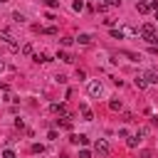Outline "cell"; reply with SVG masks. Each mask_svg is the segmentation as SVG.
<instances>
[{"label":"cell","mask_w":158,"mask_h":158,"mask_svg":"<svg viewBox=\"0 0 158 158\" xmlns=\"http://www.w3.org/2000/svg\"><path fill=\"white\" fill-rule=\"evenodd\" d=\"M143 79H146L148 84H158V72H156V69H148V72L143 74Z\"/></svg>","instance_id":"3957f363"},{"label":"cell","mask_w":158,"mask_h":158,"mask_svg":"<svg viewBox=\"0 0 158 158\" xmlns=\"http://www.w3.org/2000/svg\"><path fill=\"white\" fill-rule=\"evenodd\" d=\"M47 138H49V141H57V138H59V133H57L54 128H49V133H47Z\"/></svg>","instance_id":"44dd1931"},{"label":"cell","mask_w":158,"mask_h":158,"mask_svg":"<svg viewBox=\"0 0 158 158\" xmlns=\"http://www.w3.org/2000/svg\"><path fill=\"white\" fill-rule=\"evenodd\" d=\"M77 42H79V44H91V35H79Z\"/></svg>","instance_id":"5bb4252c"},{"label":"cell","mask_w":158,"mask_h":158,"mask_svg":"<svg viewBox=\"0 0 158 158\" xmlns=\"http://www.w3.org/2000/svg\"><path fill=\"white\" fill-rule=\"evenodd\" d=\"M57 59H59V62H67V64H69V62H74V57H72L69 52H57Z\"/></svg>","instance_id":"30bf717a"},{"label":"cell","mask_w":158,"mask_h":158,"mask_svg":"<svg viewBox=\"0 0 158 158\" xmlns=\"http://www.w3.org/2000/svg\"><path fill=\"white\" fill-rule=\"evenodd\" d=\"M121 54L128 57L131 62H141V54H136V52H131V49H121Z\"/></svg>","instance_id":"ba28073f"},{"label":"cell","mask_w":158,"mask_h":158,"mask_svg":"<svg viewBox=\"0 0 158 158\" xmlns=\"http://www.w3.org/2000/svg\"><path fill=\"white\" fill-rule=\"evenodd\" d=\"M79 158H91V151H89V148H81V151H79Z\"/></svg>","instance_id":"603a6c76"},{"label":"cell","mask_w":158,"mask_h":158,"mask_svg":"<svg viewBox=\"0 0 158 158\" xmlns=\"http://www.w3.org/2000/svg\"><path fill=\"white\" fill-rule=\"evenodd\" d=\"M54 79H57V81H59V84H67V77H64V74H57V77H54Z\"/></svg>","instance_id":"83f0119b"},{"label":"cell","mask_w":158,"mask_h":158,"mask_svg":"<svg viewBox=\"0 0 158 158\" xmlns=\"http://www.w3.org/2000/svg\"><path fill=\"white\" fill-rule=\"evenodd\" d=\"M22 54H32V44H25L22 47Z\"/></svg>","instance_id":"484cf974"},{"label":"cell","mask_w":158,"mask_h":158,"mask_svg":"<svg viewBox=\"0 0 158 158\" xmlns=\"http://www.w3.org/2000/svg\"><path fill=\"white\" fill-rule=\"evenodd\" d=\"M0 40L2 42H7L12 49H15V40H12V35H10V30H0Z\"/></svg>","instance_id":"5b68a950"},{"label":"cell","mask_w":158,"mask_h":158,"mask_svg":"<svg viewBox=\"0 0 158 158\" xmlns=\"http://www.w3.org/2000/svg\"><path fill=\"white\" fill-rule=\"evenodd\" d=\"M12 20H15V22H20V25H22V22H25V15H22V12H12Z\"/></svg>","instance_id":"d6986e66"},{"label":"cell","mask_w":158,"mask_h":158,"mask_svg":"<svg viewBox=\"0 0 158 158\" xmlns=\"http://www.w3.org/2000/svg\"><path fill=\"white\" fill-rule=\"evenodd\" d=\"M47 5L49 7H59V0H47Z\"/></svg>","instance_id":"f546056e"},{"label":"cell","mask_w":158,"mask_h":158,"mask_svg":"<svg viewBox=\"0 0 158 158\" xmlns=\"http://www.w3.org/2000/svg\"><path fill=\"white\" fill-rule=\"evenodd\" d=\"M156 20H158V10H156Z\"/></svg>","instance_id":"d6a6232c"},{"label":"cell","mask_w":158,"mask_h":158,"mask_svg":"<svg viewBox=\"0 0 158 158\" xmlns=\"http://www.w3.org/2000/svg\"><path fill=\"white\" fill-rule=\"evenodd\" d=\"M138 143H141V133H136V136H128V141H126V146H128V148H136Z\"/></svg>","instance_id":"9c48e42d"},{"label":"cell","mask_w":158,"mask_h":158,"mask_svg":"<svg viewBox=\"0 0 158 158\" xmlns=\"http://www.w3.org/2000/svg\"><path fill=\"white\" fill-rule=\"evenodd\" d=\"M2 158H17V153H15L12 148H5V151H2Z\"/></svg>","instance_id":"ac0fdd59"},{"label":"cell","mask_w":158,"mask_h":158,"mask_svg":"<svg viewBox=\"0 0 158 158\" xmlns=\"http://www.w3.org/2000/svg\"><path fill=\"white\" fill-rule=\"evenodd\" d=\"M136 10H138V12H143V15H146V12H151L148 2H138V5H136Z\"/></svg>","instance_id":"9a60e30c"},{"label":"cell","mask_w":158,"mask_h":158,"mask_svg":"<svg viewBox=\"0 0 158 158\" xmlns=\"http://www.w3.org/2000/svg\"><path fill=\"white\" fill-rule=\"evenodd\" d=\"M133 84H136V89H146V86H148V81H146L143 77H136V79H133Z\"/></svg>","instance_id":"7c38bea8"},{"label":"cell","mask_w":158,"mask_h":158,"mask_svg":"<svg viewBox=\"0 0 158 158\" xmlns=\"http://www.w3.org/2000/svg\"><path fill=\"white\" fill-rule=\"evenodd\" d=\"M49 111H52V114H62V116H67V114H69L64 104H49Z\"/></svg>","instance_id":"277c9868"},{"label":"cell","mask_w":158,"mask_h":158,"mask_svg":"<svg viewBox=\"0 0 158 158\" xmlns=\"http://www.w3.org/2000/svg\"><path fill=\"white\" fill-rule=\"evenodd\" d=\"M72 7H74V12H81L86 5H84V0H74V2H72Z\"/></svg>","instance_id":"4fadbf2b"},{"label":"cell","mask_w":158,"mask_h":158,"mask_svg":"<svg viewBox=\"0 0 158 158\" xmlns=\"http://www.w3.org/2000/svg\"><path fill=\"white\" fill-rule=\"evenodd\" d=\"M109 109H111V111H121V109H123L121 99H111V101H109Z\"/></svg>","instance_id":"8fae6325"},{"label":"cell","mask_w":158,"mask_h":158,"mask_svg":"<svg viewBox=\"0 0 158 158\" xmlns=\"http://www.w3.org/2000/svg\"><path fill=\"white\" fill-rule=\"evenodd\" d=\"M79 146H89V136H84V133H79Z\"/></svg>","instance_id":"7402d4cb"},{"label":"cell","mask_w":158,"mask_h":158,"mask_svg":"<svg viewBox=\"0 0 158 158\" xmlns=\"http://www.w3.org/2000/svg\"><path fill=\"white\" fill-rule=\"evenodd\" d=\"M141 158H151V153L148 151H141Z\"/></svg>","instance_id":"4dcf8cb0"},{"label":"cell","mask_w":158,"mask_h":158,"mask_svg":"<svg viewBox=\"0 0 158 158\" xmlns=\"http://www.w3.org/2000/svg\"><path fill=\"white\" fill-rule=\"evenodd\" d=\"M42 32H44V35H57V27H44Z\"/></svg>","instance_id":"cb8c5ba5"},{"label":"cell","mask_w":158,"mask_h":158,"mask_svg":"<svg viewBox=\"0 0 158 158\" xmlns=\"http://www.w3.org/2000/svg\"><path fill=\"white\" fill-rule=\"evenodd\" d=\"M2 2H7V0H0V5H2Z\"/></svg>","instance_id":"836d02e7"},{"label":"cell","mask_w":158,"mask_h":158,"mask_svg":"<svg viewBox=\"0 0 158 158\" xmlns=\"http://www.w3.org/2000/svg\"><path fill=\"white\" fill-rule=\"evenodd\" d=\"M32 153H40V156H42V153H44V146H42V143H32Z\"/></svg>","instance_id":"e0dca14e"},{"label":"cell","mask_w":158,"mask_h":158,"mask_svg":"<svg viewBox=\"0 0 158 158\" xmlns=\"http://www.w3.org/2000/svg\"><path fill=\"white\" fill-rule=\"evenodd\" d=\"M94 151L104 158V156H109V151H111V148H109V143H106L104 138H99V141H94Z\"/></svg>","instance_id":"7a4b0ae2"},{"label":"cell","mask_w":158,"mask_h":158,"mask_svg":"<svg viewBox=\"0 0 158 158\" xmlns=\"http://www.w3.org/2000/svg\"><path fill=\"white\" fill-rule=\"evenodd\" d=\"M141 2H146V0H141Z\"/></svg>","instance_id":"e575fe53"},{"label":"cell","mask_w":158,"mask_h":158,"mask_svg":"<svg viewBox=\"0 0 158 158\" xmlns=\"http://www.w3.org/2000/svg\"><path fill=\"white\" fill-rule=\"evenodd\" d=\"M111 37H114V40H123V30H116V27H111Z\"/></svg>","instance_id":"2e32d148"},{"label":"cell","mask_w":158,"mask_h":158,"mask_svg":"<svg viewBox=\"0 0 158 158\" xmlns=\"http://www.w3.org/2000/svg\"><path fill=\"white\" fill-rule=\"evenodd\" d=\"M32 59H35L37 64H47V62H49V54H44V52H37Z\"/></svg>","instance_id":"52a82bcc"},{"label":"cell","mask_w":158,"mask_h":158,"mask_svg":"<svg viewBox=\"0 0 158 158\" xmlns=\"http://www.w3.org/2000/svg\"><path fill=\"white\" fill-rule=\"evenodd\" d=\"M59 42H62V44H64V47H69V44H72V42H77V40H74V37H62V40H59Z\"/></svg>","instance_id":"ffe728a7"},{"label":"cell","mask_w":158,"mask_h":158,"mask_svg":"<svg viewBox=\"0 0 158 158\" xmlns=\"http://www.w3.org/2000/svg\"><path fill=\"white\" fill-rule=\"evenodd\" d=\"M79 111H81V121H91V118H94V114L89 111V106H86V104H81V106H79Z\"/></svg>","instance_id":"8992f818"},{"label":"cell","mask_w":158,"mask_h":158,"mask_svg":"<svg viewBox=\"0 0 158 158\" xmlns=\"http://www.w3.org/2000/svg\"><path fill=\"white\" fill-rule=\"evenodd\" d=\"M2 72H5V62L0 59V74H2Z\"/></svg>","instance_id":"1f68e13d"},{"label":"cell","mask_w":158,"mask_h":158,"mask_svg":"<svg viewBox=\"0 0 158 158\" xmlns=\"http://www.w3.org/2000/svg\"><path fill=\"white\" fill-rule=\"evenodd\" d=\"M77 79H86V72L84 69H77Z\"/></svg>","instance_id":"4316f807"},{"label":"cell","mask_w":158,"mask_h":158,"mask_svg":"<svg viewBox=\"0 0 158 158\" xmlns=\"http://www.w3.org/2000/svg\"><path fill=\"white\" fill-rule=\"evenodd\" d=\"M69 143H74V146H77V143H79V133H72V136H69Z\"/></svg>","instance_id":"d4e9b609"},{"label":"cell","mask_w":158,"mask_h":158,"mask_svg":"<svg viewBox=\"0 0 158 158\" xmlns=\"http://www.w3.org/2000/svg\"><path fill=\"white\" fill-rule=\"evenodd\" d=\"M148 7H151V10L156 12V10H158V0H151V2H148Z\"/></svg>","instance_id":"f1b7e54d"},{"label":"cell","mask_w":158,"mask_h":158,"mask_svg":"<svg viewBox=\"0 0 158 158\" xmlns=\"http://www.w3.org/2000/svg\"><path fill=\"white\" fill-rule=\"evenodd\" d=\"M86 94L94 96V99L104 96V86H101V81H89V84H86Z\"/></svg>","instance_id":"6da1fadb"}]
</instances>
